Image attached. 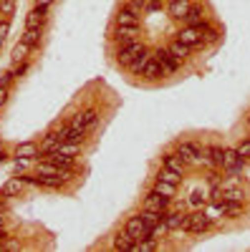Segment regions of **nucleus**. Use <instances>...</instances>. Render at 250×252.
<instances>
[{"instance_id": "obj_7", "label": "nucleus", "mask_w": 250, "mask_h": 252, "mask_svg": "<svg viewBox=\"0 0 250 252\" xmlns=\"http://www.w3.org/2000/svg\"><path fill=\"white\" fill-rule=\"evenodd\" d=\"M167 207H170V197L154 192V189H152V192L144 197V202H142V209H149V212H164Z\"/></svg>"}, {"instance_id": "obj_35", "label": "nucleus", "mask_w": 250, "mask_h": 252, "mask_svg": "<svg viewBox=\"0 0 250 252\" xmlns=\"http://www.w3.org/2000/svg\"><path fill=\"white\" fill-rule=\"evenodd\" d=\"M5 98H8V89H5V86H0V106L5 103Z\"/></svg>"}, {"instance_id": "obj_17", "label": "nucleus", "mask_w": 250, "mask_h": 252, "mask_svg": "<svg viewBox=\"0 0 250 252\" xmlns=\"http://www.w3.org/2000/svg\"><path fill=\"white\" fill-rule=\"evenodd\" d=\"M162 166H167V169H172V172L184 174V166H187V164L182 161V157H179L177 152H175V154L170 152V154H164V157H162Z\"/></svg>"}, {"instance_id": "obj_28", "label": "nucleus", "mask_w": 250, "mask_h": 252, "mask_svg": "<svg viewBox=\"0 0 250 252\" xmlns=\"http://www.w3.org/2000/svg\"><path fill=\"white\" fill-rule=\"evenodd\" d=\"M28 51H31V46L28 43H23V40H20V43L13 48V63H20V61H26L28 58Z\"/></svg>"}, {"instance_id": "obj_9", "label": "nucleus", "mask_w": 250, "mask_h": 252, "mask_svg": "<svg viewBox=\"0 0 250 252\" xmlns=\"http://www.w3.org/2000/svg\"><path fill=\"white\" fill-rule=\"evenodd\" d=\"M139 15H142V10L127 3L116 13V26H139Z\"/></svg>"}, {"instance_id": "obj_8", "label": "nucleus", "mask_w": 250, "mask_h": 252, "mask_svg": "<svg viewBox=\"0 0 250 252\" xmlns=\"http://www.w3.org/2000/svg\"><path fill=\"white\" fill-rule=\"evenodd\" d=\"M200 152H202V149H200L195 141H177V154L182 157L184 164H195L197 157H200Z\"/></svg>"}, {"instance_id": "obj_18", "label": "nucleus", "mask_w": 250, "mask_h": 252, "mask_svg": "<svg viewBox=\"0 0 250 252\" xmlns=\"http://www.w3.org/2000/svg\"><path fill=\"white\" fill-rule=\"evenodd\" d=\"M190 0H170V18L175 20H182L187 15V10H190Z\"/></svg>"}, {"instance_id": "obj_21", "label": "nucleus", "mask_w": 250, "mask_h": 252, "mask_svg": "<svg viewBox=\"0 0 250 252\" xmlns=\"http://www.w3.org/2000/svg\"><path fill=\"white\" fill-rule=\"evenodd\" d=\"M147 61H149V51L144 48V51H142V53H139V56H137V58H134V61L129 63L127 68H129V71H132L134 76H139V73H142V68H144V63H147Z\"/></svg>"}, {"instance_id": "obj_19", "label": "nucleus", "mask_w": 250, "mask_h": 252, "mask_svg": "<svg viewBox=\"0 0 250 252\" xmlns=\"http://www.w3.org/2000/svg\"><path fill=\"white\" fill-rule=\"evenodd\" d=\"M182 20H184L187 26H202L205 23V13H202L200 5H190V10H187V15Z\"/></svg>"}, {"instance_id": "obj_24", "label": "nucleus", "mask_w": 250, "mask_h": 252, "mask_svg": "<svg viewBox=\"0 0 250 252\" xmlns=\"http://www.w3.org/2000/svg\"><path fill=\"white\" fill-rule=\"evenodd\" d=\"M20 40H23V43H28V46L33 48L36 43H40V28H26V33L20 35Z\"/></svg>"}, {"instance_id": "obj_22", "label": "nucleus", "mask_w": 250, "mask_h": 252, "mask_svg": "<svg viewBox=\"0 0 250 252\" xmlns=\"http://www.w3.org/2000/svg\"><path fill=\"white\" fill-rule=\"evenodd\" d=\"M154 192H159V194H164V197H175V192H177V184H170V182H162V179H157L154 182Z\"/></svg>"}, {"instance_id": "obj_16", "label": "nucleus", "mask_w": 250, "mask_h": 252, "mask_svg": "<svg viewBox=\"0 0 250 252\" xmlns=\"http://www.w3.org/2000/svg\"><path fill=\"white\" fill-rule=\"evenodd\" d=\"M40 157H46V161H51V164L66 166V169H73V164H76V159H73V157L61 154V152H48V154H40Z\"/></svg>"}, {"instance_id": "obj_6", "label": "nucleus", "mask_w": 250, "mask_h": 252, "mask_svg": "<svg viewBox=\"0 0 250 252\" xmlns=\"http://www.w3.org/2000/svg\"><path fill=\"white\" fill-rule=\"evenodd\" d=\"M210 217L205 212H197V215H190L187 217V224H184V232H192V235H200V232H207L210 229Z\"/></svg>"}, {"instance_id": "obj_34", "label": "nucleus", "mask_w": 250, "mask_h": 252, "mask_svg": "<svg viewBox=\"0 0 250 252\" xmlns=\"http://www.w3.org/2000/svg\"><path fill=\"white\" fill-rule=\"evenodd\" d=\"M147 3H149V0H129V5H134V8H139V10L147 5Z\"/></svg>"}, {"instance_id": "obj_31", "label": "nucleus", "mask_w": 250, "mask_h": 252, "mask_svg": "<svg viewBox=\"0 0 250 252\" xmlns=\"http://www.w3.org/2000/svg\"><path fill=\"white\" fill-rule=\"evenodd\" d=\"M235 152H238V154H240L243 159H250V139H245V141H243V144L238 146Z\"/></svg>"}, {"instance_id": "obj_25", "label": "nucleus", "mask_w": 250, "mask_h": 252, "mask_svg": "<svg viewBox=\"0 0 250 252\" xmlns=\"http://www.w3.org/2000/svg\"><path fill=\"white\" fill-rule=\"evenodd\" d=\"M157 179H162V182H170V184H179L182 174H179V172H172V169H167V166H162L159 174H157Z\"/></svg>"}, {"instance_id": "obj_15", "label": "nucleus", "mask_w": 250, "mask_h": 252, "mask_svg": "<svg viewBox=\"0 0 250 252\" xmlns=\"http://www.w3.org/2000/svg\"><path fill=\"white\" fill-rule=\"evenodd\" d=\"M139 35V26H116L114 28V38L119 43H127V40H134Z\"/></svg>"}, {"instance_id": "obj_10", "label": "nucleus", "mask_w": 250, "mask_h": 252, "mask_svg": "<svg viewBox=\"0 0 250 252\" xmlns=\"http://www.w3.org/2000/svg\"><path fill=\"white\" fill-rule=\"evenodd\" d=\"M154 58L162 63V68H164V76H170V73H177L179 71V58H175L170 51H157Z\"/></svg>"}, {"instance_id": "obj_37", "label": "nucleus", "mask_w": 250, "mask_h": 252, "mask_svg": "<svg viewBox=\"0 0 250 252\" xmlns=\"http://www.w3.org/2000/svg\"><path fill=\"white\" fill-rule=\"evenodd\" d=\"M53 3V0H36V5H40V8H48Z\"/></svg>"}, {"instance_id": "obj_27", "label": "nucleus", "mask_w": 250, "mask_h": 252, "mask_svg": "<svg viewBox=\"0 0 250 252\" xmlns=\"http://www.w3.org/2000/svg\"><path fill=\"white\" fill-rule=\"evenodd\" d=\"M78 149H81V141H71V139H69V141H61L56 152H61V154H69V157H73V154H76Z\"/></svg>"}, {"instance_id": "obj_39", "label": "nucleus", "mask_w": 250, "mask_h": 252, "mask_svg": "<svg viewBox=\"0 0 250 252\" xmlns=\"http://www.w3.org/2000/svg\"><path fill=\"white\" fill-rule=\"evenodd\" d=\"M5 157V149H3V144H0V159H3Z\"/></svg>"}, {"instance_id": "obj_4", "label": "nucleus", "mask_w": 250, "mask_h": 252, "mask_svg": "<svg viewBox=\"0 0 250 252\" xmlns=\"http://www.w3.org/2000/svg\"><path fill=\"white\" fill-rule=\"evenodd\" d=\"M243 164H245V159L235 152V149H225L222 152V159H220V166L227 172V174H238L240 169H243Z\"/></svg>"}, {"instance_id": "obj_23", "label": "nucleus", "mask_w": 250, "mask_h": 252, "mask_svg": "<svg viewBox=\"0 0 250 252\" xmlns=\"http://www.w3.org/2000/svg\"><path fill=\"white\" fill-rule=\"evenodd\" d=\"M167 51H170L175 58H179V61H182V58H187V56H190V51H192V48H190V46H184L182 40H175V43H172L170 48H167Z\"/></svg>"}, {"instance_id": "obj_29", "label": "nucleus", "mask_w": 250, "mask_h": 252, "mask_svg": "<svg viewBox=\"0 0 250 252\" xmlns=\"http://www.w3.org/2000/svg\"><path fill=\"white\" fill-rule=\"evenodd\" d=\"M142 220H144V224H147L149 229L154 227V224H159L164 217H162V212H149V209H144V212H142Z\"/></svg>"}, {"instance_id": "obj_3", "label": "nucleus", "mask_w": 250, "mask_h": 252, "mask_svg": "<svg viewBox=\"0 0 250 252\" xmlns=\"http://www.w3.org/2000/svg\"><path fill=\"white\" fill-rule=\"evenodd\" d=\"M124 232H127L132 240H144V237H149V227L144 224L142 215H134L127 220V224H124Z\"/></svg>"}, {"instance_id": "obj_36", "label": "nucleus", "mask_w": 250, "mask_h": 252, "mask_svg": "<svg viewBox=\"0 0 250 252\" xmlns=\"http://www.w3.org/2000/svg\"><path fill=\"white\" fill-rule=\"evenodd\" d=\"M0 247H5V250H20L18 242H5V245H0Z\"/></svg>"}, {"instance_id": "obj_11", "label": "nucleus", "mask_w": 250, "mask_h": 252, "mask_svg": "<svg viewBox=\"0 0 250 252\" xmlns=\"http://www.w3.org/2000/svg\"><path fill=\"white\" fill-rule=\"evenodd\" d=\"M15 157H18V159H23V161H28V159H38V157H40V146H38L36 141H26V144H18V149H15Z\"/></svg>"}, {"instance_id": "obj_26", "label": "nucleus", "mask_w": 250, "mask_h": 252, "mask_svg": "<svg viewBox=\"0 0 250 252\" xmlns=\"http://www.w3.org/2000/svg\"><path fill=\"white\" fill-rule=\"evenodd\" d=\"M134 242H137V240H132L127 232H121V235H116V237H114V250H132V247H134Z\"/></svg>"}, {"instance_id": "obj_38", "label": "nucleus", "mask_w": 250, "mask_h": 252, "mask_svg": "<svg viewBox=\"0 0 250 252\" xmlns=\"http://www.w3.org/2000/svg\"><path fill=\"white\" fill-rule=\"evenodd\" d=\"M5 237H8V235H5V229H3V227H0V242H3Z\"/></svg>"}, {"instance_id": "obj_32", "label": "nucleus", "mask_w": 250, "mask_h": 252, "mask_svg": "<svg viewBox=\"0 0 250 252\" xmlns=\"http://www.w3.org/2000/svg\"><path fill=\"white\" fill-rule=\"evenodd\" d=\"M8 31H10V23H8V20H0V43H3V40H5Z\"/></svg>"}, {"instance_id": "obj_20", "label": "nucleus", "mask_w": 250, "mask_h": 252, "mask_svg": "<svg viewBox=\"0 0 250 252\" xmlns=\"http://www.w3.org/2000/svg\"><path fill=\"white\" fill-rule=\"evenodd\" d=\"M23 184H26L23 177H15V179L5 182V187H3V197H18L20 192H23Z\"/></svg>"}, {"instance_id": "obj_14", "label": "nucleus", "mask_w": 250, "mask_h": 252, "mask_svg": "<svg viewBox=\"0 0 250 252\" xmlns=\"http://www.w3.org/2000/svg\"><path fill=\"white\" fill-rule=\"evenodd\" d=\"M43 23H46V8L36 5L26 18V28H43Z\"/></svg>"}, {"instance_id": "obj_12", "label": "nucleus", "mask_w": 250, "mask_h": 252, "mask_svg": "<svg viewBox=\"0 0 250 252\" xmlns=\"http://www.w3.org/2000/svg\"><path fill=\"white\" fill-rule=\"evenodd\" d=\"M139 76L154 81V78H162V76H164V68H162V63H159L154 56H149V61L144 63V68H142V73H139Z\"/></svg>"}, {"instance_id": "obj_2", "label": "nucleus", "mask_w": 250, "mask_h": 252, "mask_svg": "<svg viewBox=\"0 0 250 252\" xmlns=\"http://www.w3.org/2000/svg\"><path fill=\"white\" fill-rule=\"evenodd\" d=\"M119 46H121V48H119V56H116V61L121 63L124 68H127L129 63H132V61H134V58H137V56L144 51V46L139 43L137 38H134V40H127V43H119Z\"/></svg>"}, {"instance_id": "obj_13", "label": "nucleus", "mask_w": 250, "mask_h": 252, "mask_svg": "<svg viewBox=\"0 0 250 252\" xmlns=\"http://www.w3.org/2000/svg\"><path fill=\"white\" fill-rule=\"evenodd\" d=\"M164 224L170 232H184V224H187V215L172 212V215H164Z\"/></svg>"}, {"instance_id": "obj_5", "label": "nucleus", "mask_w": 250, "mask_h": 252, "mask_svg": "<svg viewBox=\"0 0 250 252\" xmlns=\"http://www.w3.org/2000/svg\"><path fill=\"white\" fill-rule=\"evenodd\" d=\"M177 40H182V43L190 46V48H197V46H202V28L200 26H184L177 33Z\"/></svg>"}, {"instance_id": "obj_1", "label": "nucleus", "mask_w": 250, "mask_h": 252, "mask_svg": "<svg viewBox=\"0 0 250 252\" xmlns=\"http://www.w3.org/2000/svg\"><path fill=\"white\" fill-rule=\"evenodd\" d=\"M96 124H99V111L96 109H86V111L76 114L69 121V126H71L73 131H78V134H89L91 129H96Z\"/></svg>"}, {"instance_id": "obj_30", "label": "nucleus", "mask_w": 250, "mask_h": 252, "mask_svg": "<svg viewBox=\"0 0 250 252\" xmlns=\"http://www.w3.org/2000/svg\"><path fill=\"white\" fill-rule=\"evenodd\" d=\"M15 0H0V15H13Z\"/></svg>"}, {"instance_id": "obj_33", "label": "nucleus", "mask_w": 250, "mask_h": 252, "mask_svg": "<svg viewBox=\"0 0 250 252\" xmlns=\"http://www.w3.org/2000/svg\"><path fill=\"white\" fill-rule=\"evenodd\" d=\"M162 3H164V0H149L147 8H149V10H157V8H162Z\"/></svg>"}]
</instances>
